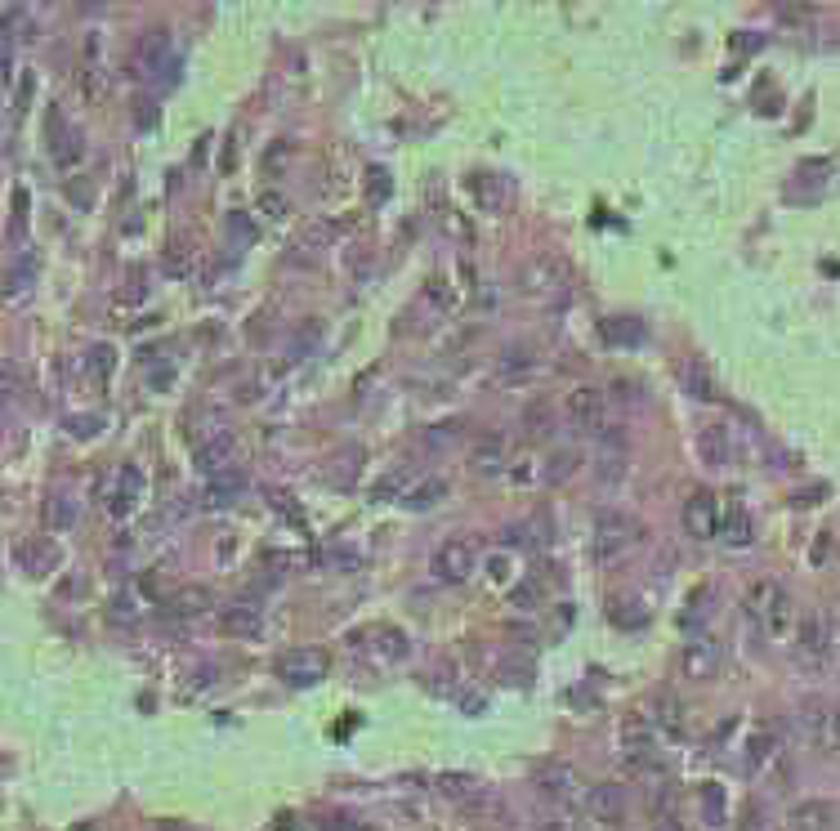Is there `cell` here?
I'll use <instances>...</instances> for the list:
<instances>
[{
	"label": "cell",
	"mask_w": 840,
	"mask_h": 831,
	"mask_svg": "<svg viewBox=\"0 0 840 831\" xmlns=\"http://www.w3.org/2000/svg\"><path fill=\"white\" fill-rule=\"evenodd\" d=\"M791 613H796V608H791V595H787V586H782V581L760 577V581H751V586H747V617L760 630H765L769 639L787 635Z\"/></svg>",
	"instance_id": "6da1fadb"
},
{
	"label": "cell",
	"mask_w": 840,
	"mask_h": 831,
	"mask_svg": "<svg viewBox=\"0 0 840 831\" xmlns=\"http://www.w3.org/2000/svg\"><path fill=\"white\" fill-rule=\"evenodd\" d=\"M622 764L635 778H662L666 773V760L657 751V738H653V720L644 715H630L622 724Z\"/></svg>",
	"instance_id": "7a4b0ae2"
},
{
	"label": "cell",
	"mask_w": 840,
	"mask_h": 831,
	"mask_svg": "<svg viewBox=\"0 0 840 831\" xmlns=\"http://www.w3.org/2000/svg\"><path fill=\"white\" fill-rule=\"evenodd\" d=\"M644 541V523L630 519L622 510H599L595 514V559L617 563L626 550H635Z\"/></svg>",
	"instance_id": "3957f363"
},
{
	"label": "cell",
	"mask_w": 840,
	"mask_h": 831,
	"mask_svg": "<svg viewBox=\"0 0 840 831\" xmlns=\"http://www.w3.org/2000/svg\"><path fill=\"white\" fill-rule=\"evenodd\" d=\"M519 286H523V295H532V300H559V295L572 291V269H568L563 255L546 251V255H537V260L523 264Z\"/></svg>",
	"instance_id": "277c9868"
},
{
	"label": "cell",
	"mask_w": 840,
	"mask_h": 831,
	"mask_svg": "<svg viewBox=\"0 0 840 831\" xmlns=\"http://www.w3.org/2000/svg\"><path fill=\"white\" fill-rule=\"evenodd\" d=\"M563 416L572 434H604L608 429V394L595 385H577L563 394Z\"/></svg>",
	"instance_id": "5b68a950"
},
{
	"label": "cell",
	"mask_w": 840,
	"mask_h": 831,
	"mask_svg": "<svg viewBox=\"0 0 840 831\" xmlns=\"http://www.w3.org/2000/svg\"><path fill=\"white\" fill-rule=\"evenodd\" d=\"M724 671V644L711 635V630H698L689 635V644L680 648V675L693 684H711L715 675Z\"/></svg>",
	"instance_id": "8992f818"
},
{
	"label": "cell",
	"mask_w": 840,
	"mask_h": 831,
	"mask_svg": "<svg viewBox=\"0 0 840 831\" xmlns=\"http://www.w3.org/2000/svg\"><path fill=\"white\" fill-rule=\"evenodd\" d=\"M796 662L809 666V671H823L832 662V626L823 622V613H805L796 622Z\"/></svg>",
	"instance_id": "52a82bcc"
},
{
	"label": "cell",
	"mask_w": 840,
	"mask_h": 831,
	"mask_svg": "<svg viewBox=\"0 0 840 831\" xmlns=\"http://www.w3.org/2000/svg\"><path fill=\"white\" fill-rule=\"evenodd\" d=\"M479 563H483V554H479V541L474 537H447L434 554V572L443 581H452V586L470 581L474 572H479Z\"/></svg>",
	"instance_id": "ba28073f"
},
{
	"label": "cell",
	"mask_w": 840,
	"mask_h": 831,
	"mask_svg": "<svg viewBox=\"0 0 840 831\" xmlns=\"http://www.w3.org/2000/svg\"><path fill=\"white\" fill-rule=\"evenodd\" d=\"M532 787L546 800H559V805H572V800L590 796L586 778H581L577 769H568V764H537V769H532Z\"/></svg>",
	"instance_id": "9c48e42d"
},
{
	"label": "cell",
	"mask_w": 840,
	"mask_h": 831,
	"mask_svg": "<svg viewBox=\"0 0 840 831\" xmlns=\"http://www.w3.org/2000/svg\"><path fill=\"white\" fill-rule=\"evenodd\" d=\"M278 675L295 689H309V684H318L327 675V653L322 648H286L278 657Z\"/></svg>",
	"instance_id": "30bf717a"
},
{
	"label": "cell",
	"mask_w": 840,
	"mask_h": 831,
	"mask_svg": "<svg viewBox=\"0 0 840 831\" xmlns=\"http://www.w3.org/2000/svg\"><path fill=\"white\" fill-rule=\"evenodd\" d=\"M720 519H724V505L715 501V492H693L684 501V528H689V537L698 541L720 537Z\"/></svg>",
	"instance_id": "8fae6325"
},
{
	"label": "cell",
	"mask_w": 840,
	"mask_h": 831,
	"mask_svg": "<svg viewBox=\"0 0 840 831\" xmlns=\"http://www.w3.org/2000/svg\"><path fill=\"white\" fill-rule=\"evenodd\" d=\"M237 456H242V438L233 434V429H215V434L206 438L202 447H197V465L215 479V474H228L237 465Z\"/></svg>",
	"instance_id": "7c38bea8"
},
{
	"label": "cell",
	"mask_w": 840,
	"mask_h": 831,
	"mask_svg": "<svg viewBox=\"0 0 840 831\" xmlns=\"http://www.w3.org/2000/svg\"><path fill=\"white\" fill-rule=\"evenodd\" d=\"M782 756V742H778V729H773L769 720H760L756 729H751L747 747H742V769L747 773H765L773 760Z\"/></svg>",
	"instance_id": "4fadbf2b"
},
{
	"label": "cell",
	"mask_w": 840,
	"mask_h": 831,
	"mask_svg": "<svg viewBox=\"0 0 840 831\" xmlns=\"http://www.w3.org/2000/svg\"><path fill=\"white\" fill-rule=\"evenodd\" d=\"M505 461H510V443H505V434H496V429H488V434H479L474 438V447H470V465L479 474H501L505 470Z\"/></svg>",
	"instance_id": "5bb4252c"
},
{
	"label": "cell",
	"mask_w": 840,
	"mask_h": 831,
	"mask_svg": "<svg viewBox=\"0 0 840 831\" xmlns=\"http://www.w3.org/2000/svg\"><path fill=\"white\" fill-rule=\"evenodd\" d=\"M832 823H836L832 800H800V805H791V814H787L791 831H832Z\"/></svg>",
	"instance_id": "9a60e30c"
},
{
	"label": "cell",
	"mask_w": 840,
	"mask_h": 831,
	"mask_svg": "<svg viewBox=\"0 0 840 831\" xmlns=\"http://www.w3.org/2000/svg\"><path fill=\"white\" fill-rule=\"evenodd\" d=\"M586 809L599 818V823H613V827L626 823V796H622V787H590Z\"/></svg>",
	"instance_id": "2e32d148"
},
{
	"label": "cell",
	"mask_w": 840,
	"mask_h": 831,
	"mask_svg": "<svg viewBox=\"0 0 840 831\" xmlns=\"http://www.w3.org/2000/svg\"><path fill=\"white\" fill-rule=\"evenodd\" d=\"M219 622H224L228 635H260L264 617H260V604H255V599H237V604L219 608Z\"/></svg>",
	"instance_id": "e0dca14e"
},
{
	"label": "cell",
	"mask_w": 840,
	"mask_h": 831,
	"mask_svg": "<svg viewBox=\"0 0 840 831\" xmlns=\"http://www.w3.org/2000/svg\"><path fill=\"white\" fill-rule=\"evenodd\" d=\"M626 465H630V456H626V443L622 438H604V443L595 447V474L604 483H617L626 474Z\"/></svg>",
	"instance_id": "ac0fdd59"
},
{
	"label": "cell",
	"mask_w": 840,
	"mask_h": 831,
	"mask_svg": "<svg viewBox=\"0 0 840 831\" xmlns=\"http://www.w3.org/2000/svg\"><path fill=\"white\" fill-rule=\"evenodd\" d=\"M242 492H246V479H242V470L215 474V479L206 483V505H215V510H224V505L242 501Z\"/></svg>",
	"instance_id": "d6986e66"
},
{
	"label": "cell",
	"mask_w": 840,
	"mask_h": 831,
	"mask_svg": "<svg viewBox=\"0 0 840 831\" xmlns=\"http://www.w3.org/2000/svg\"><path fill=\"white\" fill-rule=\"evenodd\" d=\"M684 389H689L693 398H698V403H711L715 398V371H711V362L706 358H689L684 362Z\"/></svg>",
	"instance_id": "ffe728a7"
},
{
	"label": "cell",
	"mask_w": 840,
	"mask_h": 831,
	"mask_svg": "<svg viewBox=\"0 0 840 831\" xmlns=\"http://www.w3.org/2000/svg\"><path fill=\"white\" fill-rule=\"evenodd\" d=\"M720 541H724V546H747V541H751V519H747V510H742V505H724Z\"/></svg>",
	"instance_id": "44dd1931"
},
{
	"label": "cell",
	"mask_w": 840,
	"mask_h": 831,
	"mask_svg": "<svg viewBox=\"0 0 840 831\" xmlns=\"http://www.w3.org/2000/svg\"><path fill=\"white\" fill-rule=\"evenodd\" d=\"M653 724H657L662 733H671V738H680V733H684V706L675 702L671 693H662V697L653 702Z\"/></svg>",
	"instance_id": "7402d4cb"
},
{
	"label": "cell",
	"mask_w": 840,
	"mask_h": 831,
	"mask_svg": "<svg viewBox=\"0 0 840 831\" xmlns=\"http://www.w3.org/2000/svg\"><path fill=\"white\" fill-rule=\"evenodd\" d=\"M139 492H143L139 465H126V470H121V483H117V492H112V514H130V505L139 501Z\"/></svg>",
	"instance_id": "603a6c76"
},
{
	"label": "cell",
	"mask_w": 840,
	"mask_h": 831,
	"mask_svg": "<svg viewBox=\"0 0 840 831\" xmlns=\"http://www.w3.org/2000/svg\"><path fill=\"white\" fill-rule=\"evenodd\" d=\"M166 608H170V613H179V617H197V613H206V608H210V595L202 586H184V590H175V595L166 599Z\"/></svg>",
	"instance_id": "cb8c5ba5"
},
{
	"label": "cell",
	"mask_w": 840,
	"mask_h": 831,
	"mask_svg": "<svg viewBox=\"0 0 840 831\" xmlns=\"http://www.w3.org/2000/svg\"><path fill=\"white\" fill-rule=\"evenodd\" d=\"M76 496L72 492H54L50 501H45V519H50V528H59V532H68L72 523H76Z\"/></svg>",
	"instance_id": "d4e9b609"
},
{
	"label": "cell",
	"mask_w": 840,
	"mask_h": 831,
	"mask_svg": "<svg viewBox=\"0 0 840 831\" xmlns=\"http://www.w3.org/2000/svg\"><path fill=\"white\" fill-rule=\"evenodd\" d=\"M412 487H416V474L412 470H389L385 479L376 483V496H380V501H389V496H394V501H407V496H412Z\"/></svg>",
	"instance_id": "484cf974"
},
{
	"label": "cell",
	"mask_w": 840,
	"mask_h": 831,
	"mask_svg": "<svg viewBox=\"0 0 840 831\" xmlns=\"http://www.w3.org/2000/svg\"><path fill=\"white\" fill-rule=\"evenodd\" d=\"M608 617H613L617 626H626V630H635V626H644V622H648V613L639 608V599H635V595H617L613 604H608Z\"/></svg>",
	"instance_id": "4316f807"
},
{
	"label": "cell",
	"mask_w": 840,
	"mask_h": 831,
	"mask_svg": "<svg viewBox=\"0 0 840 831\" xmlns=\"http://www.w3.org/2000/svg\"><path fill=\"white\" fill-rule=\"evenodd\" d=\"M711 599H715V595H711L706 586H702V590H693V595H689V604H684V613H680V626L689 630V635H698V630H702L706 613H711V608H706Z\"/></svg>",
	"instance_id": "83f0119b"
},
{
	"label": "cell",
	"mask_w": 840,
	"mask_h": 831,
	"mask_svg": "<svg viewBox=\"0 0 840 831\" xmlns=\"http://www.w3.org/2000/svg\"><path fill=\"white\" fill-rule=\"evenodd\" d=\"M537 353L532 349H523V345H514V349H505L501 353V376L505 380H514V376H528V371H537Z\"/></svg>",
	"instance_id": "f1b7e54d"
},
{
	"label": "cell",
	"mask_w": 840,
	"mask_h": 831,
	"mask_svg": "<svg viewBox=\"0 0 840 831\" xmlns=\"http://www.w3.org/2000/svg\"><path fill=\"white\" fill-rule=\"evenodd\" d=\"M698 447H702V456H706V461H711V465H724V461H729V434H724L720 425L702 429Z\"/></svg>",
	"instance_id": "f546056e"
},
{
	"label": "cell",
	"mask_w": 840,
	"mask_h": 831,
	"mask_svg": "<svg viewBox=\"0 0 840 831\" xmlns=\"http://www.w3.org/2000/svg\"><path fill=\"white\" fill-rule=\"evenodd\" d=\"M336 233H340L336 224H322V219H318V224H309V228H304V233H300V242H295V251H327V246L336 242Z\"/></svg>",
	"instance_id": "4dcf8cb0"
},
{
	"label": "cell",
	"mask_w": 840,
	"mask_h": 831,
	"mask_svg": "<svg viewBox=\"0 0 840 831\" xmlns=\"http://www.w3.org/2000/svg\"><path fill=\"white\" fill-rule=\"evenodd\" d=\"M447 496V483L443 479H416L412 496H407V505H416V510H425V505H438Z\"/></svg>",
	"instance_id": "1f68e13d"
},
{
	"label": "cell",
	"mask_w": 840,
	"mask_h": 831,
	"mask_svg": "<svg viewBox=\"0 0 840 831\" xmlns=\"http://www.w3.org/2000/svg\"><path fill=\"white\" fill-rule=\"evenodd\" d=\"M572 470H577V452H555L546 465H541V483H546V487L550 483H563Z\"/></svg>",
	"instance_id": "d6a6232c"
},
{
	"label": "cell",
	"mask_w": 840,
	"mask_h": 831,
	"mask_svg": "<svg viewBox=\"0 0 840 831\" xmlns=\"http://www.w3.org/2000/svg\"><path fill=\"white\" fill-rule=\"evenodd\" d=\"M112 358H117V353H112L108 345H94L90 349V358H85V371H90L94 385H103V380L112 376Z\"/></svg>",
	"instance_id": "836d02e7"
},
{
	"label": "cell",
	"mask_w": 840,
	"mask_h": 831,
	"mask_svg": "<svg viewBox=\"0 0 840 831\" xmlns=\"http://www.w3.org/2000/svg\"><path fill=\"white\" fill-rule=\"evenodd\" d=\"M541 465L546 461H537V456H519L505 474H510V483H541Z\"/></svg>",
	"instance_id": "e575fe53"
},
{
	"label": "cell",
	"mask_w": 840,
	"mask_h": 831,
	"mask_svg": "<svg viewBox=\"0 0 840 831\" xmlns=\"http://www.w3.org/2000/svg\"><path fill=\"white\" fill-rule=\"evenodd\" d=\"M27 282H36V264L32 260H18L14 269H9V295H23Z\"/></svg>",
	"instance_id": "d590c367"
},
{
	"label": "cell",
	"mask_w": 840,
	"mask_h": 831,
	"mask_svg": "<svg viewBox=\"0 0 840 831\" xmlns=\"http://www.w3.org/2000/svg\"><path fill=\"white\" fill-rule=\"evenodd\" d=\"M523 420L532 425V434H550V403H528V412H523Z\"/></svg>",
	"instance_id": "8d00e7d4"
},
{
	"label": "cell",
	"mask_w": 840,
	"mask_h": 831,
	"mask_svg": "<svg viewBox=\"0 0 840 831\" xmlns=\"http://www.w3.org/2000/svg\"><path fill=\"white\" fill-rule=\"evenodd\" d=\"M514 577H519V572H514V559H510V554H496V559H492V581H496V586L510 590Z\"/></svg>",
	"instance_id": "74e56055"
},
{
	"label": "cell",
	"mask_w": 840,
	"mask_h": 831,
	"mask_svg": "<svg viewBox=\"0 0 840 831\" xmlns=\"http://www.w3.org/2000/svg\"><path fill=\"white\" fill-rule=\"evenodd\" d=\"M702 809H706V818H711V827L724 823V796L715 787H702Z\"/></svg>",
	"instance_id": "f35d334b"
},
{
	"label": "cell",
	"mask_w": 840,
	"mask_h": 831,
	"mask_svg": "<svg viewBox=\"0 0 840 831\" xmlns=\"http://www.w3.org/2000/svg\"><path fill=\"white\" fill-rule=\"evenodd\" d=\"M166 269H170V273H179V277H188V273H193V255H188V246H175V251L166 255Z\"/></svg>",
	"instance_id": "ab89813d"
},
{
	"label": "cell",
	"mask_w": 840,
	"mask_h": 831,
	"mask_svg": "<svg viewBox=\"0 0 840 831\" xmlns=\"http://www.w3.org/2000/svg\"><path fill=\"white\" fill-rule=\"evenodd\" d=\"M318 331H322V327H318V322L309 318V322H304L300 331H295V349H300V353H309L313 345H318Z\"/></svg>",
	"instance_id": "60d3db41"
},
{
	"label": "cell",
	"mask_w": 840,
	"mask_h": 831,
	"mask_svg": "<svg viewBox=\"0 0 840 831\" xmlns=\"http://www.w3.org/2000/svg\"><path fill=\"white\" fill-rule=\"evenodd\" d=\"M541 831H586V823H581L577 814H559V818H550Z\"/></svg>",
	"instance_id": "b9f144b4"
},
{
	"label": "cell",
	"mask_w": 840,
	"mask_h": 831,
	"mask_svg": "<svg viewBox=\"0 0 840 831\" xmlns=\"http://www.w3.org/2000/svg\"><path fill=\"white\" fill-rule=\"evenodd\" d=\"M827 751L840 756V702L832 706V720H827Z\"/></svg>",
	"instance_id": "7bdbcfd3"
},
{
	"label": "cell",
	"mask_w": 840,
	"mask_h": 831,
	"mask_svg": "<svg viewBox=\"0 0 840 831\" xmlns=\"http://www.w3.org/2000/svg\"><path fill=\"white\" fill-rule=\"evenodd\" d=\"M260 210H264L269 219H282V215H286V202H282L278 193H264V197H260Z\"/></svg>",
	"instance_id": "ee69618b"
}]
</instances>
